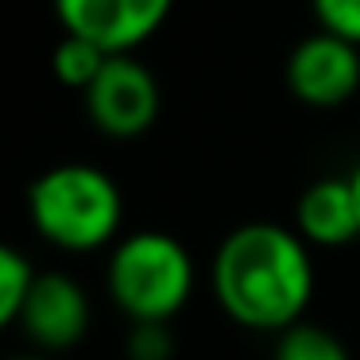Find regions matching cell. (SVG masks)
<instances>
[{
    "label": "cell",
    "mask_w": 360,
    "mask_h": 360,
    "mask_svg": "<svg viewBox=\"0 0 360 360\" xmlns=\"http://www.w3.org/2000/svg\"><path fill=\"white\" fill-rule=\"evenodd\" d=\"M271 360H352V356L333 329L310 326V321H295L283 333H275Z\"/></svg>",
    "instance_id": "9"
},
{
    "label": "cell",
    "mask_w": 360,
    "mask_h": 360,
    "mask_svg": "<svg viewBox=\"0 0 360 360\" xmlns=\"http://www.w3.org/2000/svg\"><path fill=\"white\" fill-rule=\"evenodd\" d=\"M318 27L360 47V0H310Z\"/></svg>",
    "instance_id": "13"
},
{
    "label": "cell",
    "mask_w": 360,
    "mask_h": 360,
    "mask_svg": "<svg viewBox=\"0 0 360 360\" xmlns=\"http://www.w3.org/2000/svg\"><path fill=\"white\" fill-rule=\"evenodd\" d=\"M349 182H352V194H356V210H360V163L352 167V174H349Z\"/></svg>",
    "instance_id": "15"
},
{
    "label": "cell",
    "mask_w": 360,
    "mask_h": 360,
    "mask_svg": "<svg viewBox=\"0 0 360 360\" xmlns=\"http://www.w3.org/2000/svg\"><path fill=\"white\" fill-rule=\"evenodd\" d=\"M159 82L136 55H109L94 86L86 89V112L97 132L112 140H136L159 120Z\"/></svg>",
    "instance_id": "4"
},
{
    "label": "cell",
    "mask_w": 360,
    "mask_h": 360,
    "mask_svg": "<svg viewBox=\"0 0 360 360\" xmlns=\"http://www.w3.org/2000/svg\"><path fill=\"white\" fill-rule=\"evenodd\" d=\"M174 337L171 321H132L124 337V356L128 360H171Z\"/></svg>",
    "instance_id": "12"
},
{
    "label": "cell",
    "mask_w": 360,
    "mask_h": 360,
    "mask_svg": "<svg viewBox=\"0 0 360 360\" xmlns=\"http://www.w3.org/2000/svg\"><path fill=\"white\" fill-rule=\"evenodd\" d=\"M287 89L310 109H337L360 94V47L333 32H314L287 55Z\"/></svg>",
    "instance_id": "5"
},
{
    "label": "cell",
    "mask_w": 360,
    "mask_h": 360,
    "mask_svg": "<svg viewBox=\"0 0 360 360\" xmlns=\"http://www.w3.org/2000/svg\"><path fill=\"white\" fill-rule=\"evenodd\" d=\"M174 0H55L63 32L86 35L109 55H132L167 24Z\"/></svg>",
    "instance_id": "6"
},
{
    "label": "cell",
    "mask_w": 360,
    "mask_h": 360,
    "mask_svg": "<svg viewBox=\"0 0 360 360\" xmlns=\"http://www.w3.org/2000/svg\"><path fill=\"white\" fill-rule=\"evenodd\" d=\"M105 63H109V51L97 47V43L86 39V35H74V32H66L63 39H58L55 58H51L55 78L63 82V86H70V89H82V94L94 86V78L101 74Z\"/></svg>",
    "instance_id": "10"
},
{
    "label": "cell",
    "mask_w": 360,
    "mask_h": 360,
    "mask_svg": "<svg viewBox=\"0 0 360 360\" xmlns=\"http://www.w3.org/2000/svg\"><path fill=\"white\" fill-rule=\"evenodd\" d=\"M20 329L43 352H66L89 329V295L70 271H35L24 295Z\"/></svg>",
    "instance_id": "7"
},
{
    "label": "cell",
    "mask_w": 360,
    "mask_h": 360,
    "mask_svg": "<svg viewBox=\"0 0 360 360\" xmlns=\"http://www.w3.org/2000/svg\"><path fill=\"white\" fill-rule=\"evenodd\" d=\"M314 256L298 229L275 221L240 225L217 244L210 287L225 318L252 333H283L314 302Z\"/></svg>",
    "instance_id": "1"
},
{
    "label": "cell",
    "mask_w": 360,
    "mask_h": 360,
    "mask_svg": "<svg viewBox=\"0 0 360 360\" xmlns=\"http://www.w3.org/2000/svg\"><path fill=\"white\" fill-rule=\"evenodd\" d=\"M4 360H55V352H43V349H32V352H12Z\"/></svg>",
    "instance_id": "14"
},
{
    "label": "cell",
    "mask_w": 360,
    "mask_h": 360,
    "mask_svg": "<svg viewBox=\"0 0 360 360\" xmlns=\"http://www.w3.org/2000/svg\"><path fill=\"white\" fill-rule=\"evenodd\" d=\"M295 229L310 248H345L360 240V210L349 179H318L295 205Z\"/></svg>",
    "instance_id": "8"
},
{
    "label": "cell",
    "mask_w": 360,
    "mask_h": 360,
    "mask_svg": "<svg viewBox=\"0 0 360 360\" xmlns=\"http://www.w3.org/2000/svg\"><path fill=\"white\" fill-rule=\"evenodd\" d=\"M35 267L20 248L0 240V333L8 326H20V310H24V295L32 287Z\"/></svg>",
    "instance_id": "11"
},
{
    "label": "cell",
    "mask_w": 360,
    "mask_h": 360,
    "mask_svg": "<svg viewBox=\"0 0 360 360\" xmlns=\"http://www.w3.org/2000/svg\"><path fill=\"white\" fill-rule=\"evenodd\" d=\"M27 221L58 252L86 256L112 248L124 221V198L109 171L94 163L47 167L27 186Z\"/></svg>",
    "instance_id": "2"
},
{
    "label": "cell",
    "mask_w": 360,
    "mask_h": 360,
    "mask_svg": "<svg viewBox=\"0 0 360 360\" xmlns=\"http://www.w3.org/2000/svg\"><path fill=\"white\" fill-rule=\"evenodd\" d=\"M194 256L171 233L140 229L109 248L105 287L128 321H171L194 295Z\"/></svg>",
    "instance_id": "3"
}]
</instances>
